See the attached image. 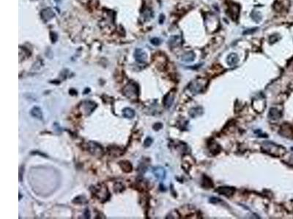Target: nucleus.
I'll return each instance as SVG.
<instances>
[{"mask_svg":"<svg viewBox=\"0 0 293 219\" xmlns=\"http://www.w3.org/2000/svg\"><path fill=\"white\" fill-rule=\"evenodd\" d=\"M262 149L265 153H268L274 157H280L286 153L285 148L270 141L264 142L262 146Z\"/></svg>","mask_w":293,"mask_h":219,"instance_id":"obj_1","label":"nucleus"},{"mask_svg":"<svg viewBox=\"0 0 293 219\" xmlns=\"http://www.w3.org/2000/svg\"><path fill=\"white\" fill-rule=\"evenodd\" d=\"M123 94L131 100H137L139 96V87L135 83L130 82L123 88Z\"/></svg>","mask_w":293,"mask_h":219,"instance_id":"obj_2","label":"nucleus"},{"mask_svg":"<svg viewBox=\"0 0 293 219\" xmlns=\"http://www.w3.org/2000/svg\"><path fill=\"white\" fill-rule=\"evenodd\" d=\"M87 150L90 153L97 157H101L103 154V149L100 145L95 142L90 141L87 143Z\"/></svg>","mask_w":293,"mask_h":219,"instance_id":"obj_3","label":"nucleus"},{"mask_svg":"<svg viewBox=\"0 0 293 219\" xmlns=\"http://www.w3.org/2000/svg\"><path fill=\"white\" fill-rule=\"evenodd\" d=\"M93 194L95 195V196L99 200L103 199V201H105L109 196V194L107 190V188L105 186H99L97 187H95Z\"/></svg>","mask_w":293,"mask_h":219,"instance_id":"obj_4","label":"nucleus"},{"mask_svg":"<svg viewBox=\"0 0 293 219\" xmlns=\"http://www.w3.org/2000/svg\"><path fill=\"white\" fill-rule=\"evenodd\" d=\"M97 107L95 103L92 101H84L80 105V110L85 115H90Z\"/></svg>","mask_w":293,"mask_h":219,"instance_id":"obj_5","label":"nucleus"},{"mask_svg":"<svg viewBox=\"0 0 293 219\" xmlns=\"http://www.w3.org/2000/svg\"><path fill=\"white\" fill-rule=\"evenodd\" d=\"M280 133L284 137L291 138L293 135V128L292 126H290L289 124H284V125H282V128H281Z\"/></svg>","mask_w":293,"mask_h":219,"instance_id":"obj_6","label":"nucleus"},{"mask_svg":"<svg viewBox=\"0 0 293 219\" xmlns=\"http://www.w3.org/2000/svg\"><path fill=\"white\" fill-rule=\"evenodd\" d=\"M152 173L158 180H163L166 177V170L162 167H156L152 170Z\"/></svg>","mask_w":293,"mask_h":219,"instance_id":"obj_7","label":"nucleus"},{"mask_svg":"<svg viewBox=\"0 0 293 219\" xmlns=\"http://www.w3.org/2000/svg\"><path fill=\"white\" fill-rule=\"evenodd\" d=\"M235 189L229 186H220L216 189V191L221 195H224L226 196H231L235 192Z\"/></svg>","mask_w":293,"mask_h":219,"instance_id":"obj_8","label":"nucleus"},{"mask_svg":"<svg viewBox=\"0 0 293 219\" xmlns=\"http://www.w3.org/2000/svg\"><path fill=\"white\" fill-rule=\"evenodd\" d=\"M189 88L190 91H191L193 94H199V93L202 92V90L204 88V85L202 83H199V81H196L194 82H192L189 85Z\"/></svg>","mask_w":293,"mask_h":219,"instance_id":"obj_9","label":"nucleus"},{"mask_svg":"<svg viewBox=\"0 0 293 219\" xmlns=\"http://www.w3.org/2000/svg\"><path fill=\"white\" fill-rule=\"evenodd\" d=\"M136 60L139 63H144L147 59V55L146 52L142 49H137L134 54Z\"/></svg>","mask_w":293,"mask_h":219,"instance_id":"obj_10","label":"nucleus"},{"mask_svg":"<svg viewBox=\"0 0 293 219\" xmlns=\"http://www.w3.org/2000/svg\"><path fill=\"white\" fill-rule=\"evenodd\" d=\"M41 18L45 21H48L51 19H52L54 17V13L51 8H46L43 10L41 13Z\"/></svg>","mask_w":293,"mask_h":219,"instance_id":"obj_11","label":"nucleus"},{"mask_svg":"<svg viewBox=\"0 0 293 219\" xmlns=\"http://www.w3.org/2000/svg\"><path fill=\"white\" fill-rule=\"evenodd\" d=\"M268 117L272 120H278L282 117V112L276 107H272L269 111Z\"/></svg>","mask_w":293,"mask_h":219,"instance_id":"obj_12","label":"nucleus"},{"mask_svg":"<svg viewBox=\"0 0 293 219\" xmlns=\"http://www.w3.org/2000/svg\"><path fill=\"white\" fill-rule=\"evenodd\" d=\"M238 61H239V59H238V55L236 54H234V53L229 54L227 56V58H226V63L228 64V65H229L231 66L236 65L238 64Z\"/></svg>","mask_w":293,"mask_h":219,"instance_id":"obj_13","label":"nucleus"},{"mask_svg":"<svg viewBox=\"0 0 293 219\" xmlns=\"http://www.w3.org/2000/svg\"><path fill=\"white\" fill-rule=\"evenodd\" d=\"M31 115L39 120H41L43 118L42 110L38 107H34L31 110Z\"/></svg>","mask_w":293,"mask_h":219,"instance_id":"obj_14","label":"nucleus"},{"mask_svg":"<svg viewBox=\"0 0 293 219\" xmlns=\"http://www.w3.org/2000/svg\"><path fill=\"white\" fill-rule=\"evenodd\" d=\"M119 165H120L122 170L125 172H130L132 170V165H131V162H129L128 161H121L119 162Z\"/></svg>","mask_w":293,"mask_h":219,"instance_id":"obj_15","label":"nucleus"},{"mask_svg":"<svg viewBox=\"0 0 293 219\" xmlns=\"http://www.w3.org/2000/svg\"><path fill=\"white\" fill-rule=\"evenodd\" d=\"M174 94H171V93H169V94H168L166 96L164 100V105H165L166 107L169 108V107H171V105L173 103V101H174Z\"/></svg>","mask_w":293,"mask_h":219,"instance_id":"obj_16","label":"nucleus"},{"mask_svg":"<svg viewBox=\"0 0 293 219\" xmlns=\"http://www.w3.org/2000/svg\"><path fill=\"white\" fill-rule=\"evenodd\" d=\"M202 112H203V110H202V107H196L190 110V111H189V115H190L192 118H195V117L202 115Z\"/></svg>","mask_w":293,"mask_h":219,"instance_id":"obj_17","label":"nucleus"},{"mask_svg":"<svg viewBox=\"0 0 293 219\" xmlns=\"http://www.w3.org/2000/svg\"><path fill=\"white\" fill-rule=\"evenodd\" d=\"M122 115L126 118H133L135 116V112L134 110L130 107H125L122 110Z\"/></svg>","mask_w":293,"mask_h":219,"instance_id":"obj_18","label":"nucleus"},{"mask_svg":"<svg viewBox=\"0 0 293 219\" xmlns=\"http://www.w3.org/2000/svg\"><path fill=\"white\" fill-rule=\"evenodd\" d=\"M238 14H239V7L238 5L234 4V5L230 7V15L233 19L237 18L238 17Z\"/></svg>","mask_w":293,"mask_h":219,"instance_id":"obj_19","label":"nucleus"},{"mask_svg":"<svg viewBox=\"0 0 293 219\" xmlns=\"http://www.w3.org/2000/svg\"><path fill=\"white\" fill-rule=\"evenodd\" d=\"M195 58V54H193V52H188L186 54H183V56H182V59L183 61L186 62H191L194 60Z\"/></svg>","mask_w":293,"mask_h":219,"instance_id":"obj_20","label":"nucleus"},{"mask_svg":"<svg viewBox=\"0 0 293 219\" xmlns=\"http://www.w3.org/2000/svg\"><path fill=\"white\" fill-rule=\"evenodd\" d=\"M151 43H152V45L158 46V45H159L161 43V40L159 39V38L155 37L153 38V39L151 40Z\"/></svg>","mask_w":293,"mask_h":219,"instance_id":"obj_21","label":"nucleus"},{"mask_svg":"<svg viewBox=\"0 0 293 219\" xmlns=\"http://www.w3.org/2000/svg\"><path fill=\"white\" fill-rule=\"evenodd\" d=\"M152 139H151L150 137H147V138H146L145 140V141H144V145L145 147H149V146H151V144H152Z\"/></svg>","mask_w":293,"mask_h":219,"instance_id":"obj_22","label":"nucleus"},{"mask_svg":"<svg viewBox=\"0 0 293 219\" xmlns=\"http://www.w3.org/2000/svg\"><path fill=\"white\" fill-rule=\"evenodd\" d=\"M162 127H163V125L161 124V123H157V124H155V125L153 126L154 129L156 130V131H158V130L161 129L162 128Z\"/></svg>","mask_w":293,"mask_h":219,"instance_id":"obj_23","label":"nucleus"},{"mask_svg":"<svg viewBox=\"0 0 293 219\" xmlns=\"http://www.w3.org/2000/svg\"><path fill=\"white\" fill-rule=\"evenodd\" d=\"M144 17L145 18H150V17H152V11L149 10H146V11L144 13Z\"/></svg>","mask_w":293,"mask_h":219,"instance_id":"obj_24","label":"nucleus"}]
</instances>
